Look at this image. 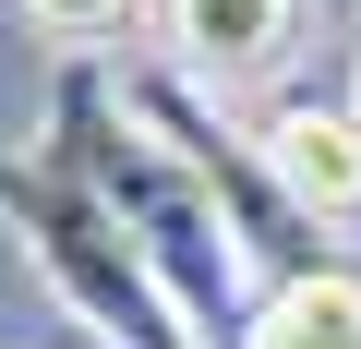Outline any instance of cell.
I'll list each match as a JSON object with an SVG mask.
<instances>
[{
  "label": "cell",
  "instance_id": "cell-1",
  "mask_svg": "<svg viewBox=\"0 0 361 349\" xmlns=\"http://www.w3.org/2000/svg\"><path fill=\"white\" fill-rule=\"evenodd\" d=\"M49 157H73L85 181H97V205L133 229V253H145L157 289L180 301L193 349H241V337H253V265H241L229 217L205 205V181L180 169V145L133 109V85L73 73V85H61V121H49Z\"/></svg>",
  "mask_w": 361,
  "mask_h": 349
},
{
  "label": "cell",
  "instance_id": "cell-2",
  "mask_svg": "<svg viewBox=\"0 0 361 349\" xmlns=\"http://www.w3.org/2000/svg\"><path fill=\"white\" fill-rule=\"evenodd\" d=\"M0 217L25 229L37 277L73 301V325H97V349H193V325H180V301L157 289V265L133 253V229L97 205V181L73 157H0Z\"/></svg>",
  "mask_w": 361,
  "mask_h": 349
},
{
  "label": "cell",
  "instance_id": "cell-3",
  "mask_svg": "<svg viewBox=\"0 0 361 349\" xmlns=\"http://www.w3.org/2000/svg\"><path fill=\"white\" fill-rule=\"evenodd\" d=\"M133 109L180 145V169L205 181V205L229 217V241H241V265L265 277V289H289V277H325V217L277 181V157H265V133H241L229 109H205V85L193 73H133Z\"/></svg>",
  "mask_w": 361,
  "mask_h": 349
},
{
  "label": "cell",
  "instance_id": "cell-4",
  "mask_svg": "<svg viewBox=\"0 0 361 349\" xmlns=\"http://www.w3.org/2000/svg\"><path fill=\"white\" fill-rule=\"evenodd\" d=\"M169 49L193 85H253L289 49V0H169Z\"/></svg>",
  "mask_w": 361,
  "mask_h": 349
},
{
  "label": "cell",
  "instance_id": "cell-5",
  "mask_svg": "<svg viewBox=\"0 0 361 349\" xmlns=\"http://www.w3.org/2000/svg\"><path fill=\"white\" fill-rule=\"evenodd\" d=\"M265 157H277V181L313 217H349L361 205V121L349 109H277L265 121Z\"/></svg>",
  "mask_w": 361,
  "mask_h": 349
},
{
  "label": "cell",
  "instance_id": "cell-6",
  "mask_svg": "<svg viewBox=\"0 0 361 349\" xmlns=\"http://www.w3.org/2000/svg\"><path fill=\"white\" fill-rule=\"evenodd\" d=\"M241 349H361V277H349V265H325V277L265 289Z\"/></svg>",
  "mask_w": 361,
  "mask_h": 349
},
{
  "label": "cell",
  "instance_id": "cell-7",
  "mask_svg": "<svg viewBox=\"0 0 361 349\" xmlns=\"http://www.w3.org/2000/svg\"><path fill=\"white\" fill-rule=\"evenodd\" d=\"M25 25H37V37H61V49H97V37H121V25H133V0H25Z\"/></svg>",
  "mask_w": 361,
  "mask_h": 349
},
{
  "label": "cell",
  "instance_id": "cell-8",
  "mask_svg": "<svg viewBox=\"0 0 361 349\" xmlns=\"http://www.w3.org/2000/svg\"><path fill=\"white\" fill-rule=\"evenodd\" d=\"M349 121H361V61H349Z\"/></svg>",
  "mask_w": 361,
  "mask_h": 349
}]
</instances>
